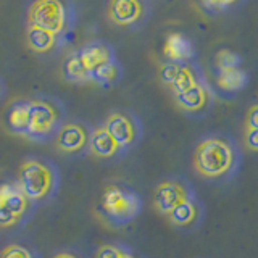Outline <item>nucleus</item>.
Returning a JSON list of instances; mask_svg holds the SVG:
<instances>
[{"instance_id":"f257e3e1","label":"nucleus","mask_w":258,"mask_h":258,"mask_svg":"<svg viewBox=\"0 0 258 258\" xmlns=\"http://www.w3.org/2000/svg\"><path fill=\"white\" fill-rule=\"evenodd\" d=\"M234 163V152L223 139L202 141L194 153V168L205 177H220L231 169Z\"/></svg>"},{"instance_id":"f03ea898","label":"nucleus","mask_w":258,"mask_h":258,"mask_svg":"<svg viewBox=\"0 0 258 258\" xmlns=\"http://www.w3.org/2000/svg\"><path fill=\"white\" fill-rule=\"evenodd\" d=\"M18 187L28 200H40L47 197L53 187L52 169L37 160L24 161L20 168Z\"/></svg>"},{"instance_id":"7ed1b4c3","label":"nucleus","mask_w":258,"mask_h":258,"mask_svg":"<svg viewBox=\"0 0 258 258\" xmlns=\"http://www.w3.org/2000/svg\"><path fill=\"white\" fill-rule=\"evenodd\" d=\"M102 210L108 220L124 223L139 212V199L119 185L111 184L102 196Z\"/></svg>"},{"instance_id":"20e7f679","label":"nucleus","mask_w":258,"mask_h":258,"mask_svg":"<svg viewBox=\"0 0 258 258\" xmlns=\"http://www.w3.org/2000/svg\"><path fill=\"white\" fill-rule=\"evenodd\" d=\"M64 7L61 0H36L29 8V23L56 34L64 28Z\"/></svg>"},{"instance_id":"39448f33","label":"nucleus","mask_w":258,"mask_h":258,"mask_svg":"<svg viewBox=\"0 0 258 258\" xmlns=\"http://www.w3.org/2000/svg\"><path fill=\"white\" fill-rule=\"evenodd\" d=\"M58 113L42 100L28 102V136H44L52 131Z\"/></svg>"},{"instance_id":"423d86ee","label":"nucleus","mask_w":258,"mask_h":258,"mask_svg":"<svg viewBox=\"0 0 258 258\" xmlns=\"http://www.w3.org/2000/svg\"><path fill=\"white\" fill-rule=\"evenodd\" d=\"M187 192H185L184 185L176 181H165L161 182L155 189L153 194V207L158 213L168 215L171 210H174L184 200H187Z\"/></svg>"},{"instance_id":"0eeeda50","label":"nucleus","mask_w":258,"mask_h":258,"mask_svg":"<svg viewBox=\"0 0 258 258\" xmlns=\"http://www.w3.org/2000/svg\"><path fill=\"white\" fill-rule=\"evenodd\" d=\"M103 129L107 131L113 141L118 144V147H126L131 145L136 139V126L133 119L123 115V113H113L105 121Z\"/></svg>"},{"instance_id":"6e6552de","label":"nucleus","mask_w":258,"mask_h":258,"mask_svg":"<svg viewBox=\"0 0 258 258\" xmlns=\"http://www.w3.org/2000/svg\"><path fill=\"white\" fill-rule=\"evenodd\" d=\"M108 15L113 23L127 26L142 16V4L139 0H110Z\"/></svg>"},{"instance_id":"1a4fd4ad","label":"nucleus","mask_w":258,"mask_h":258,"mask_svg":"<svg viewBox=\"0 0 258 258\" xmlns=\"http://www.w3.org/2000/svg\"><path fill=\"white\" fill-rule=\"evenodd\" d=\"M86 144H87L86 129L76 123L64 124L60 129L58 137H56V145H58V149L64 153L79 152L81 149L86 147Z\"/></svg>"},{"instance_id":"9d476101","label":"nucleus","mask_w":258,"mask_h":258,"mask_svg":"<svg viewBox=\"0 0 258 258\" xmlns=\"http://www.w3.org/2000/svg\"><path fill=\"white\" fill-rule=\"evenodd\" d=\"M118 144L103 127L94 129V133L89 137V150L99 158H110L118 152Z\"/></svg>"},{"instance_id":"9b49d317","label":"nucleus","mask_w":258,"mask_h":258,"mask_svg":"<svg viewBox=\"0 0 258 258\" xmlns=\"http://www.w3.org/2000/svg\"><path fill=\"white\" fill-rule=\"evenodd\" d=\"M0 200L4 202L5 207L10 210L18 220H21L24 212L28 210V199L20 190L18 185H13V184L0 185Z\"/></svg>"},{"instance_id":"f8f14e48","label":"nucleus","mask_w":258,"mask_h":258,"mask_svg":"<svg viewBox=\"0 0 258 258\" xmlns=\"http://www.w3.org/2000/svg\"><path fill=\"white\" fill-rule=\"evenodd\" d=\"M174 102L177 107L184 111H199L207 105L208 94L204 87L196 84L194 87H190L189 91L174 95Z\"/></svg>"},{"instance_id":"ddd939ff","label":"nucleus","mask_w":258,"mask_h":258,"mask_svg":"<svg viewBox=\"0 0 258 258\" xmlns=\"http://www.w3.org/2000/svg\"><path fill=\"white\" fill-rule=\"evenodd\" d=\"M26 40H28V45L31 50L34 52H47L50 50L55 44V34L47 29L42 28H37V26H31L28 28V34H26Z\"/></svg>"},{"instance_id":"4468645a","label":"nucleus","mask_w":258,"mask_h":258,"mask_svg":"<svg viewBox=\"0 0 258 258\" xmlns=\"http://www.w3.org/2000/svg\"><path fill=\"white\" fill-rule=\"evenodd\" d=\"M197 213H199V210L196 204L187 199V200H184L182 204L177 205L174 210H171V212L166 215V218L169 220V223L174 226H189L197 220Z\"/></svg>"},{"instance_id":"2eb2a0df","label":"nucleus","mask_w":258,"mask_h":258,"mask_svg":"<svg viewBox=\"0 0 258 258\" xmlns=\"http://www.w3.org/2000/svg\"><path fill=\"white\" fill-rule=\"evenodd\" d=\"M79 58L84 63L86 70L89 71V70L95 68L97 64L108 61L110 52H108V48L103 47L102 44H89L79 52Z\"/></svg>"},{"instance_id":"dca6fc26","label":"nucleus","mask_w":258,"mask_h":258,"mask_svg":"<svg viewBox=\"0 0 258 258\" xmlns=\"http://www.w3.org/2000/svg\"><path fill=\"white\" fill-rule=\"evenodd\" d=\"M8 127L13 134L28 136V102L16 103L8 111Z\"/></svg>"},{"instance_id":"f3484780","label":"nucleus","mask_w":258,"mask_h":258,"mask_svg":"<svg viewBox=\"0 0 258 258\" xmlns=\"http://www.w3.org/2000/svg\"><path fill=\"white\" fill-rule=\"evenodd\" d=\"M165 55L171 60H184L190 55V45L181 34H171L166 39Z\"/></svg>"},{"instance_id":"a211bd4d","label":"nucleus","mask_w":258,"mask_h":258,"mask_svg":"<svg viewBox=\"0 0 258 258\" xmlns=\"http://www.w3.org/2000/svg\"><path fill=\"white\" fill-rule=\"evenodd\" d=\"M61 73H63L64 79L73 81V83H78V81L87 79V73L89 71L86 70L84 63L81 61L79 53H75V55H70L68 58L64 60Z\"/></svg>"},{"instance_id":"6ab92c4d","label":"nucleus","mask_w":258,"mask_h":258,"mask_svg":"<svg viewBox=\"0 0 258 258\" xmlns=\"http://www.w3.org/2000/svg\"><path fill=\"white\" fill-rule=\"evenodd\" d=\"M218 84L226 91H237L245 84V75L239 68L232 70H223L218 76Z\"/></svg>"},{"instance_id":"aec40b11","label":"nucleus","mask_w":258,"mask_h":258,"mask_svg":"<svg viewBox=\"0 0 258 258\" xmlns=\"http://www.w3.org/2000/svg\"><path fill=\"white\" fill-rule=\"evenodd\" d=\"M115 78H116V67L110 60L97 64L95 68L89 70V73H87V79H91L92 83H97V84L111 83Z\"/></svg>"},{"instance_id":"412c9836","label":"nucleus","mask_w":258,"mask_h":258,"mask_svg":"<svg viewBox=\"0 0 258 258\" xmlns=\"http://www.w3.org/2000/svg\"><path fill=\"white\" fill-rule=\"evenodd\" d=\"M196 84H197V81H196V76H194V73L189 68L182 67L179 70V73H177L176 79L173 81V84L169 87H171V91L174 92V95H177V94H182L185 91H189V89L194 87Z\"/></svg>"},{"instance_id":"4be33fe9","label":"nucleus","mask_w":258,"mask_h":258,"mask_svg":"<svg viewBox=\"0 0 258 258\" xmlns=\"http://www.w3.org/2000/svg\"><path fill=\"white\" fill-rule=\"evenodd\" d=\"M181 68L182 67H181V64H177V63H166V64H163V67L160 68V79H161V83L166 84V86H171Z\"/></svg>"},{"instance_id":"5701e85b","label":"nucleus","mask_w":258,"mask_h":258,"mask_svg":"<svg viewBox=\"0 0 258 258\" xmlns=\"http://www.w3.org/2000/svg\"><path fill=\"white\" fill-rule=\"evenodd\" d=\"M0 258H32V255L28 248H24L18 244H12V245H7L2 252H0Z\"/></svg>"},{"instance_id":"b1692460","label":"nucleus","mask_w":258,"mask_h":258,"mask_svg":"<svg viewBox=\"0 0 258 258\" xmlns=\"http://www.w3.org/2000/svg\"><path fill=\"white\" fill-rule=\"evenodd\" d=\"M218 67H220V71L223 70H232L237 68V61L239 58L234 53H231L229 50H221L218 53Z\"/></svg>"},{"instance_id":"393cba45","label":"nucleus","mask_w":258,"mask_h":258,"mask_svg":"<svg viewBox=\"0 0 258 258\" xmlns=\"http://www.w3.org/2000/svg\"><path fill=\"white\" fill-rule=\"evenodd\" d=\"M20 220L16 218L10 210L5 207V204L0 200V228H12Z\"/></svg>"},{"instance_id":"a878e982","label":"nucleus","mask_w":258,"mask_h":258,"mask_svg":"<svg viewBox=\"0 0 258 258\" xmlns=\"http://www.w3.org/2000/svg\"><path fill=\"white\" fill-rule=\"evenodd\" d=\"M244 144L250 152L258 153V129H245Z\"/></svg>"},{"instance_id":"bb28decb","label":"nucleus","mask_w":258,"mask_h":258,"mask_svg":"<svg viewBox=\"0 0 258 258\" xmlns=\"http://www.w3.org/2000/svg\"><path fill=\"white\" fill-rule=\"evenodd\" d=\"M121 253H123V252H121L118 247L107 244V245H102L99 250H97L95 258H119Z\"/></svg>"},{"instance_id":"cd10ccee","label":"nucleus","mask_w":258,"mask_h":258,"mask_svg":"<svg viewBox=\"0 0 258 258\" xmlns=\"http://www.w3.org/2000/svg\"><path fill=\"white\" fill-rule=\"evenodd\" d=\"M245 129H258V105L250 107L245 116Z\"/></svg>"},{"instance_id":"c85d7f7f","label":"nucleus","mask_w":258,"mask_h":258,"mask_svg":"<svg viewBox=\"0 0 258 258\" xmlns=\"http://www.w3.org/2000/svg\"><path fill=\"white\" fill-rule=\"evenodd\" d=\"M237 0H205V4L212 5V7H228V5H232L236 4Z\"/></svg>"},{"instance_id":"c756f323","label":"nucleus","mask_w":258,"mask_h":258,"mask_svg":"<svg viewBox=\"0 0 258 258\" xmlns=\"http://www.w3.org/2000/svg\"><path fill=\"white\" fill-rule=\"evenodd\" d=\"M53 258H78L75 256L73 253H68V252H63V253H58V255H55Z\"/></svg>"},{"instance_id":"7c9ffc66","label":"nucleus","mask_w":258,"mask_h":258,"mask_svg":"<svg viewBox=\"0 0 258 258\" xmlns=\"http://www.w3.org/2000/svg\"><path fill=\"white\" fill-rule=\"evenodd\" d=\"M119 258H134V256H133L131 253H124V252H123V253H121V256H119Z\"/></svg>"}]
</instances>
